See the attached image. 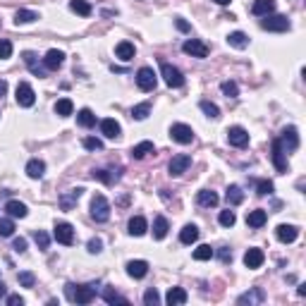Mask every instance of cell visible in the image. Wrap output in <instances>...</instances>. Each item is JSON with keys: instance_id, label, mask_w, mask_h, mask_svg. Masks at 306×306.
Here are the masks:
<instances>
[{"instance_id": "1", "label": "cell", "mask_w": 306, "mask_h": 306, "mask_svg": "<svg viewBox=\"0 0 306 306\" xmlns=\"http://www.w3.org/2000/svg\"><path fill=\"white\" fill-rule=\"evenodd\" d=\"M65 294L74 304H91L96 297V285H65Z\"/></svg>"}, {"instance_id": "2", "label": "cell", "mask_w": 306, "mask_h": 306, "mask_svg": "<svg viewBox=\"0 0 306 306\" xmlns=\"http://www.w3.org/2000/svg\"><path fill=\"white\" fill-rule=\"evenodd\" d=\"M91 218H94L96 222H108L110 204H108V199L103 197V194H96V197L91 199Z\"/></svg>"}, {"instance_id": "3", "label": "cell", "mask_w": 306, "mask_h": 306, "mask_svg": "<svg viewBox=\"0 0 306 306\" xmlns=\"http://www.w3.org/2000/svg\"><path fill=\"white\" fill-rule=\"evenodd\" d=\"M160 74H163V81L168 84L170 89H180L184 87V77H182V72L170 63H160Z\"/></svg>"}, {"instance_id": "4", "label": "cell", "mask_w": 306, "mask_h": 306, "mask_svg": "<svg viewBox=\"0 0 306 306\" xmlns=\"http://www.w3.org/2000/svg\"><path fill=\"white\" fill-rule=\"evenodd\" d=\"M15 98H17V105H19V108H32L34 103H36V94H34L32 84L19 81V84H17V91H15Z\"/></svg>"}, {"instance_id": "5", "label": "cell", "mask_w": 306, "mask_h": 306, "mask_svg": "<svg viewBox=\"0 0 306 306\" xmlns=\"http://www.w3.org/2000/svg\"><path fill=\"white\" fill-rule=\"evenodd\" d=\"M170 139L173 142H177V144H191L194 142V129L189 125H184V122H175L173 127H170Z\"/></svg>"}, {"instance_id": "6", "label": "cell", "mask_w": 306, "mask_h": 306, "mask_svg": "<svg viewBox=\"0 0 306 306\" xmlns=\"http://www.w3.org/2000/svg\"><path fill=\"white\" fill-rule=\"evenodd\" d=\"M261 29H266V32H287L290 19L285 15H266V19H261Z\"/></svg>"}, {"instance_id": "7", "label": "cell", "mask_w": 306, "mask_h": 306, "mask_svg": "<svg viewBox=\"0 0 306 306\" xmlns=\"http://www.w3.org/2000/svg\"><path fill=\"white\" fill-rule=\"evenodd\" d=\"M156 84H158L156 72L151 70V67H142V70L136 72V87L142 89V91H153Z\"/></svg>"}, {"instance_id": "8", "label": "cell", "mask_w": 306, "mask_h": 306, "mask_svg": "<svg viewBox=\"0 0 306 306\" xmlns=\"http://www.w3.org/2000/svg\"><path fill=\"white\" fill-rule=\"evenodd\" d=\"M189 165H191V156L180 153V156H173V160L168 165V173L173 175V177H180V175H184L189 170Z\"/></svg>"}, {"instance_id": "9", "label": "cell", "mask_w": 306, "mask_h": 306, "mask_svg": "<svg viewBox=\"0 0 306 306\" xmlns=\"http://www.w3.org/2000/svg\"><path fill=\"white\" fill-rule=\"evenodd\" d=\"M55 242L58 244H65V246H70L74 242V228H72L70 222H55Z\"/></svg>"}, {"instance_id": "10", "label": "cell", "mask_w": 306, "mask_h": 306, "mask_svg": "<svg viewBox=\"0 0 306 306\" xmlns=\"http://www.w3.org/2000/svg\"><path fill=\"white\" fill-rule=\"evenodd\" d=\"M228 142H230V146H235V149H244V146L249 144V132L239 125L230 127L228 129Z\"/></svg>"}, {"instance_id": "11", "label": "cell", "mask_w": 306, "mask_h": 306, "mask_svg": "<svg viewBox=\"0 0 306 306\" xmlns=\"http://www.w3.org/2000/svg\"><path fill=\"white\" fill-rule=\"evenodd\" d=\"M182 50H184L187 55H191V58H208V46L199 39L184 41V43H182Z\"/></svg>"}, {"instance_id": "12", "label": "cell", "mask_w": 306, "mask_h": 306, "mask_svg": "<svg viewBox=\"0 0 306 306\" xmlns=\"http://www.w3.org/2000/svg\"><path fill=\"white\" fill-rule=\"evenodd\" d=\"M63 63H65V53H63V50H58V48H50V50L46 53V58H43V67L50 70V72L60 70Z\"/></svg>"}, {"instance_id": "13", "label": "cell", "mask_w": 306, "mask_h": 306, "mask_svg": "<svg viewBox=\"0 0 306 306\" xmlns=\"http://www.w3.org/2000/svg\"><path fill=\"white\" fill-rule=\"evenodd\" d=\"M101 134L105 139H118L120 134H122V127H120L118 120L105 118V120H101Z\"/></svg>"}, {"instance_id": "14", "label": "cell", "mask_w": 306, "mask_h": 306, "mask_svg": "<svg viewBox=\"0 0 306 306\" xmlns=\"http://www.w3.org/2000/svg\"><path fill=\"white\" fill-rule=\"evenodd\" d=\"M275 237H277L283 244H292L299 237V228H297V225H277Z\"/></svg>"}, {"instance_id": "15", "label": "cell", "mask_w": 306, "mask_h": 306, "mask_svg": "<svg viewBox=\"0 0 306 306\" xmlns=\"http://www.w3.org/2000/svg\"><path fill=\"white\" fill-rule=\"evenodd\" d=\"M263 261H266V254L261 252V249H256V246L244 254V266L252 268V270H256V268L263 266Z\"/></svg>"}, {"instance_id": "16", "label": "cell", "mask_w": 306, "mask_h": 306, "mask_svg": "<svg viewBox=\"0 0 306 306\" xmlns=\"http://www.w3.org/2000/svg\"><path fill=\"white\" fill-rule=\"evenodd\" d=\"M146 273H149V263L146 261H129L127 263V275L129 277H134V280H142V277H146Z\"/></svg>"}, {"instance_id": "17", "label": "cell", "mask_w": 306, "mask_h": 306, "mask_svg": "<svg viewBox=\"0 0 306 306\" xmlns=\"http://www.w3.org/2000/svg\"><path fill=\"white\" fill-rule=\"evenodd\" d=\"M273 163H275V168H277L280 173H285V170H287V160H285V146H283V142H280V139H275V142H273Z\"/></svg>"}, {"instance_id": "18", "label": "cell", "mask_w": 306, "mask_h": 306, "mask_svg": "<svg viewBox=\"0 0 306 306\" xmlns=\"http://www.w3.org/2000/svg\"><path fill=\"white\" fill-rule=\"evenodd\" d=\"M266 220H268V213L263 211V208H256V211H249L246 213V225L254 230H259L266 225Z\"/></svg>"}, {"instance_id": "19", "label": "cell", "mask_w": 306, "mask_h": 306, "mask_svg": "<svg viewBox=\"0 0 306 306\" xmlns=\"http://www.w3.org/2000/svg\"><path fill=\"white\" fill-rule=\"evenodd\" d=\"M81 191H84L81 187L70 189V191H65L63 197H60V208H63V211H72V206H74V204L79 201V197H81Z\"/></svg>"}, {"instance_id": "20", "label": "cell", "mask_w": 306, "mask_h": 306, "mask_svg": "<svg viewBox=\"0 0 306 306\" xmlns=\"http://www.w3.org/2000/svg\"><path fill=\"white\" fill-rule=\"evenodd\" d=\"M129 235L132 237H142V235H146V230H149V222H146V218L144 215H134L132 220H129Z\"/></svg>"}, {"instance_id": "21", "label": "cell", "mask_w": 306, "mask_h": 306, "mask_svg": "<svg viewBox=\"0 0 306 306\" xmlns=\"http://www.w3.org/2000/svg\"><path fill=\"white\" fill-rule=\"evenodd\" d=\"M252 12H254V15H256V17L273 15V12H275V0H254Z\"/></svg>"}, {"instance_id": "22", "label": "cell", "mask_w": 306, "mask_h": 306, "mask_svg": "<svg viewBox=\"0 0 306 306\" xmlns=\"http://www.w3.org/2000/svg\"><path fill=\"white\" fill-rule=\"evenodd\" d=\"M283 146H287L290 151H294L299 146V134H297V127H285L283 129V136H280Z\"/></svg>"}, {"instance_id": "23", "label": "cell", "mask_w": 306, "mask_h": 306, "mask_svg": "<svg viewBox=\"0 0 306 306\" xmlns=\"http://www.w3.org/2000/svg\"><path fill=\"white\" fill-rule=\"evenodd\" d=\"M165 301H168L170 306L187 304V292L182 290V287H170V290H168V294H165Z\"/></svg>"}, {"instance_id": "24", "label": "cell", "mask_w": 306, "mask_h": 306, "mask_svg": "<svg viewBox=\"0 0 306 306\" xmlns=\"http://www.w3.org/2000/svg\"><path fill=\"white\" fill-rule=\"evenodd\" d=\"M46 173V163L41 160V158H32L29 163H26V175L32 177V180H41Z\"/></svg>"}, {"instance_id": "25", "label": "cell", "mask_w": 306, "mask_h": 306, "mask_svg": "<svg viewBox=\"0 0 306 306\" xmlns=\"http://www.w3.org/2000/svg\"><path fill=\"white\" fill-rule=\"evenodd\" d=\"M197 201H199V206H204V208H215L220 199H218L215 191H211V189H201V191H199V197H197Z\"/></svg>"}, {"instance_id": "26", "label": "cell", "mask_w": 306, "mask_h": 306, "mask_svg": "<svg viewBox=\"0 0 306 306\" xmlns=\"http://www.w3.org/2000/svg\"><path fill=\"white\" fill-rule=\"evenodd\" d=\"M153 151H156L153 142H142V144H136V146H132L129 156H132L134 160H142V158H146L149 153H153Z\"/></svg>"}, {"instance_id": "27", "label": "cell", "mask_w": 306, "mask_h": 306, "mask_svg": "<svg viewBox=\"0 0 306 306\" xmlns=\"http://www.w3.org/2000/svg\"><path fill=\"white\" fill-rule=\"evenodd\" d=\"M77 125L84 127V129H91V127H96V115L91 108H81L77 113Z\"/></svg>"}, {"instance_id": "28", "label": "cell", "mask_w": 306, "mask_h": 306, "mask_svg": "<svg viewBox=\"0 0 306 306\" xmlns=\"http://www.w3.org/2000/svg\"><path fill=\"white\" fill-rule=\"evenodd\" d=\"M134 43H129V41H120L118 46H115V55H118L120 60H125V63H129L134 58Z\"/></svg>"}, {"instance_id": "29", "label": "cell", "mask_w": 306, "mask_h": 306, "mask_svg": "<svg viewBox=\"0 0 306 306\" xmlns=\"http://www.w3.org/2000/svg\"><path fill=\"white\" fill-rule=\"evenodd\" d=\"M261 301H263V292H261L259 290V287H254V290H249V292H244V294H242V297H239V299H237V304H249V306H252V304H261Z\"/></svg>"}, {"instance_id": "30", "label": "cell", "mask_w": 306, "mask_h": 306, "mask_svg": "<svg viewBox=\"0 0 306 306\" xmlns=\"http://www.w3.org/2000/svg\"><path fill=\"white\" fill-rule=\"evenodd\" d=\"M5 211H8L10 218H26L29 208H26L22 201H8V204H5Z\"/></svg>"}, {"instance_id": "31", "label": "cell", "mask_w": 306, "mask_h": 306, "mask_svg": "<svg viewBox=\"0 0 306 306\" xmlns=\"http://www.w3.org/2000/svg\"><path fill=\"white\" fill-rule=\"evenodd\" d=\"M168 230H170V222H168V218L158 215V218L153 220V237H156V239H165V237H168Z\"/></svg>"}, {"instance_id": "32", "label": "cell", "mask_w": 306, "mask_h": 306, "mask_svg": "<svg viewBox=\"0 0 306 306\" xmlns=\"http://www.w3.org/2000/svg\"><path fill=\"white\" fill-rule=\"evenodd\" d=\"M24 58V63L29 65V70L34 72V74H36V77H46V67H41L39 63H36V55L32 53V50H26V53L22 55Z\"/></svg>"}, {"instance_id": "33", "label": "cell", "mask_w": 306, "mask_h": 306, "mask_svg": "<svg viewBox=\"0 0 306 306\" xmlns=\"http://www.w3.org/2000/svg\"><path fill=\"white\" fill-rule=\"evenodd\" d=\"M70 10H72V12H77L79 17H89L91 12H94V8H91V3H89V0H72Z\"/></svg>"}, {"instance_id": "34", "label": "cell", "mask_w": 306, "mask_h": 306, "mask_svg": "<svg viewBox=\"0 0 306 306\" xmlns=\"http://www.w3.org/2000/svg\"><path fill=\"white\" fill-rule=\"evenodd\" d=\"M199 239V228L197 225H184L180 232V242L182 244H194Z\"/></svg>"}, {"instance_id": "35", "label": "cell", "mask_w": 306, "mask_h": 306, "mask_svg": "<svg viewBox=\"0 0 306 306\" xmlns=\"http://www.w3.org/2000/svg\"><path fill=\"white\" fill-rule=\"evenodd\" d=\"M228 43L232 48H237V50H244V48L249 46V39H246V34L244 32H232L228 36Z\"/></svg>"}, {"instance_id": "36", "label": "cell", "mask_w": 306, "mask_h": 306, "mask_svg": "<svg viewBox=\"0 0 306 306\" xmlns=\"http://www.w3.org/2000/svg\"><path fill=\"white\" fill-rule=\"evenodd\" d=\"M225 199H228L230 206H239L244 201V191L242 187H237V184H230L228 187V194H225Z\"/></svg>"}, {"instance_id": "37", "label": "cell", "mask_w": 306, "mask_h": 306, "mask_svg": "<svg viewBox=\"0 0 306 306\" xmlns=\"http://www.w3.org/2000/svg\"><path fill=\"white\" fill-rule=\"evenodd\" d=\"M103 299H105L108 304H122V306L129 304V299L122 297V294H118L113 287H105V290H103Z\"/></svg>"}, {"instance_id": "38", "label": "cell", "mask_w": 306, "mask_h": 306, "mask_svg": "<svg viewBox=\"0 0 306 306\" xmlns=\"http://www.w3.org/2000/svg\"><path fill=\"white\" fill-rule=\"evenodd\" d=\"M55 113L60 115V118H70L72 113H74V103L70 98H60V101L55 103Z\"/></svg>"}, {"instance_id": "39", "label": "cell", "mask_w": 306, "mask_h": 306, "mask_svg": "<svg viewBox=\"0 0 306 306\" xmlns=\"http://www.w3.org/2000/svg\"><path fill=\"white\" fill-rule=\"evenodd\" d=\"M39 19V15L34 12V10H17V15H15V24L19 26V24H32Z\"/></svg>"}, {"instance_id": "40", "label": "cell", "mask_w": 306, "mask_h": 306, "mask_svg": "<svg viewBox=\"0 0 306 306\" xmlns=\"http://www.w3.org/2000/svg\"><path fill=\"white\" fill-rule=\"evenodd\" d=\"M91 177L94 180H98V182H105V184H113L115 180H120V175L115 173H108V170H91Z\"/></svg>"}, {"instance_id": "41", "label": "cell", "mask_w": 306, "mask_h": 306, "mask_svg": "<svg viewBox=\"0 0 306 306\" xmlns=\"http://www.w3.org/2000/svg\"><path fill=\"white\" fill-rule=\"evenodd\" d=\"M149 113H151V103H139V105L132 108V118L134 120H146Z\"/></svg>"}, {"instance_id": "42", "label": "cell", "mask_w": 306, "mask_h": 306, "mask_svg": "<svg viewBox=\"0 0 306 306\" xmlns=\"http://www.w3.org/2000/svg\"><path fill=\"white\" fill-rule=\"evenodd\" d=\"M213 254H215V252H213L208 244H201V246L194 249V259H197V261H208V259H213Z\"/></svg>"}, {"instance_id": "43", "label": "cell", "mask_w": 306, "mask_h": 306, "mask_svg": "<svg viewBox=\"0 0 306 306\" xmlns=\"http://www.w3.org/2000/svg\"><path fill=\"white\" fill-rule=\"evenodd\" d=\"M218 220H220V225H222V228H232V225H235L237 222V215H235V211H220V215H218Z\"/></svg>"}, {"instance_id": "44", "label": "cell", "mask_w": 306, "mask_h": 306, "mask_svg": "<svg viewBox=\"0 0 306 306\" xmlns=\"http://www.w3.org/2000/svg\"><path fill=\"white\" fill-rule=\"evenodd\" d=\"M199 108L204 110V113L208 115V118H213V120L220 118V108L215 105V103H211V101H201V103H199Z\"/></svg>"}, {"instance_id": "45", "label": "cell", "mask_w": 306, "mask_h": 306, "mask_svg": "<svg viewBox=\"0 0 306 306\" xmlns=\"http://www.w3.org/2000/svg\"><path fill=\"white\" fill-rule=\"evenodd\" d=\"M12 232H15V222H12V218L0 220V237H12Z\"/></svg>"}, {"instance_id": "46", "label": "cell", "mask_w": 306, "mask_h": 306, "mask_svg": "<svg viewBox=\"0 0 306 306\" xmlns=\"http://www.w3.org/2000/svg\"><path fill=\"white\" fill-rule=\"evenodd\" d=\"M34 239H36V244H39L41 252H46L48 244H50V237H48L43 230H36V232H34Z\"/></svg>"}, {"instance_id": "47", "label": "cell", "mask_w": 306, "mask_h": 306, "mask_svg": "<svg viewBox=\"0 0 306 306\" xmlns=\"http://www.w3.org/2000/svg\"><path fill=\"white\" fill-rule=\"evenodd\" d=\"M144 304L146 306H156V304H160V294H158L153 287L151 290H146L144 292Z\"/></svg>"}, {"instance_id": "48", "label": "cell", "mask_w": 306, "mask_h": 306, "mask_svg": "<svg viewBox=\"0 0 306 306\" xmlns=\"http://www.w3.org/2000/svg\"><path fill=\"white\" fill-rule=\"evenodd\" d=\"M220 89H222V94L228 96V98H235V96L239 94V87H237L235 81H222V87Z\"/></svg>"}, {"instance_id": "49", "label": "cell", "mask_w": 306, "mask_h": 306, "mask_svg": "<svg viewBox=\"0 0 306 306\" xmlns=\"http://www.w3.org/2000/svg\"><path fill=\"white\" fill-rule=\"evenodd\" d=\"M81 144H84V149H89V151H101L103 149V142L96 139V136H87Z\"/></svg>"}, {"instance_id": "50", "label": "cell", "mask_w": 306, "mask_h": 306, "mask_svg": "<svg viewBox=\"0 0 306 306\" xmlns=\"http://www.w3.org/2000/svg\"><path fill=\"white\" fill-rule=\"evenodd\" d=\"M10 55H12V43L5 39H0V60H8Z\"/></svg>"}, {"instance_id": "51", "label": "cell", "mask_w": 306, "mask_h": 306, "mask_svg": "<svg viewBox=\"0 0 306 306\" xmlns=\"http://www.w3.org/2000/svg\"><path fill=\"white\" fill-rule=\"evenodd\" d=\"M17 280H19V285H22V287H34V285H36V277H34V273H19V277H17Z\"/></svg>"}, {"instance_id": "52", "label": "cell", "mask_w": 306, "mask_h": 306, "mask_svg": "<svg viewBox=\"0 0 306 306\" xmlns=\"http://www.w3.org/2000/svg\"><path fill=\"white\" fill-rule=\"evenodd\" d=\"M87 249H89V254H101L103 252V242L98 239V237H94V239H89Z\"/></svg>"}, {"instance_id": "53", "label": "cell", "mask_w": 306, "mask_h": 306, "mask_svg": "<svg viewBox=\"0 0 306 306\" xmlns=\"http://www.w3.org/2000/svg\"><path fill=\"white\" fill-rule=\"evenodd\" d=\"M266 194H273V182H259V197H266Z\"/></svg>"}, {"instance_id": "54", "label": "cell", "mask_w": 306, "mask_h": 306, "mask_svg": "<svg viewBox=\"0 0 306 306\" xmlns=\"http://www.w3.org/2000/svg\"><path fill=\"white\" fill-rule=\"evenodd\" d=\"M12 249H15L17 254H24V252H26V239H22V237L15 239V242H12Z\"/></svg>"}, {"instance_id": "55", "label": "cell", "mask_w": 306, "mask_h": 306, "mask_svg": "<svg viewBox=\"0 0 306 306\" xmlns=\"http://www.w3.org/2000/svg\"><path fill=\"white\" fill-rule=\"evenodd\" d=\"M22 304H24V299L19 294H10L8 297V306H22Z\"/></svg>"}, {"instance_id": "56", "label": "cell", "mask_w": 306, "mask_h": 306, "mask_svg": "<svg viewBox=\"0 0 306 306\" xmlns=\"http://www.w3.org/2000/svg\"><path fill=\"white\" fill-rule=\"evenodd\" d=\"M220 259L225 261V263H228V261H232V252H230L228 246H222V249H220Z\"/></svg>"}, {"instance_id": "57", "label": "cell", "mask_w": 306, "mask_h": 306, "mask_svg": "<svg viewBox=\"0 0 306 306\" xmlns=\"http://www.w3.org/2000/svg\"><path fill=\"white\" fill-rule=\"evenodd\" d=\"M177 29H180V32H189V24L184 22V19H177Z\"/></svg>"}, {"instance_id": "58", "label": "cell", "mask_w": 306, "mask_h": 306, "mask_svg": "<svg viewBox=\"0 0 306 306\" xmlns=\"http://www.w3.org/2000/svg\"><path fill=\"white\" fill-rule=\"evenodd\" d=\"M5 94H8V81H3V79H0V98H3Z\"/></svg>"}, {"instance_id": "59", "label": "cell", "mask_w": 306, "mask_h": 306, "mask_svg": "<svg viewBox=\"0 0 306 306\" xmlns=\"http://www.w3.org/2000/svg\"><path fill=\"white\" fill-rule=\"evenodd\" d=\"M299 297H304V294H306V285H299Z\"/></svg>"}, {"instance_id": "60", "label": "cell", "mask_w": 306, "mask_h": 306, "mask_svg": "<svg viewBox=\"0 0 306 306\" xmlns=\"http://www.w3.org/2000/svg\"><path fill=\"white\" fill-rule=\"evenodd\" d=\"M213 3H218V5H230L232 0H213Z\"/></svg>"}, {"instance_id": "61", "label": "cell", "mask_w": 306, "mask_h": 306, "mask_svg": "<svg viewBox=\"0 0 306 306\" xmlns=\"http://www.w3.org/2000/svg\"><path fill=\"white\" fill-rule=\"evenodd\" d=\"M3 294H5V285L0 283V297H3Z\"/></svg>"}]
</instances>
